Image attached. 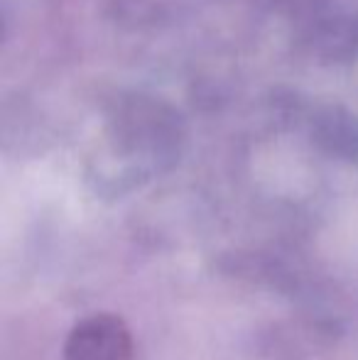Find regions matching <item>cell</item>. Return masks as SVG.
Returning a JSON list of instances; mask_svg holds the SVG:
<instances>
[{
    "label": "cell",
    "instance_id": "1",
    "mask_svg": "<svg viewBox=\"0 0 358 360\" xmlns=\"http://www.w3.org/2000/svg\"><path fill=\"white\" fill-rule=\"evenodd\" d=\"M64 356L67 360H133L135 343L123 319L96 314L74 326Z\"/></svg>",
    "mask_w": 358,
    "mask_h": 360
}]
</instances>
